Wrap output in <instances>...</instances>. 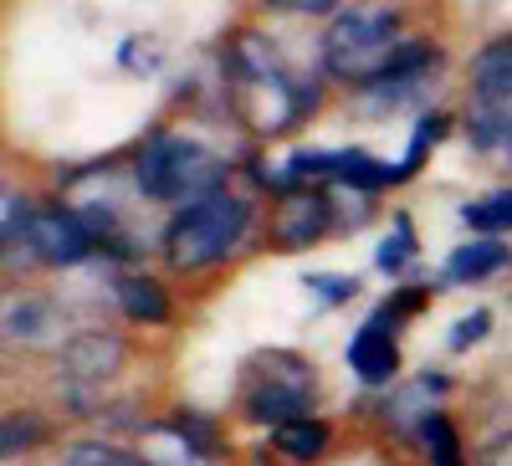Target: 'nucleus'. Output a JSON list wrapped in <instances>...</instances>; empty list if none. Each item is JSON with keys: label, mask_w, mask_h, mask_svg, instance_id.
Listing matches in <instances>:
<instances>
[{"label": "nucleus", "mask_w": 512, "mask_h": 466, "mask_svg": "<svg viewBox=\"0 0 512 466\" xmlns=\"http://www.w3.org/2000/svg\"><path fill=\"white\" fill-rule=\"evenodd\" d=\"M246 221H251V210L231 190H216V195L175 210V221H169V231H164L169 267L175 272H205V267L226 262L236 251V241L246 236Z\"/></svg>", "instance_id": "nucleus-1"}, {"label": "nucleus", "mask_w": 512, "mask_h": 466, "mask_svg": "<svg viewBox=\"0 0 512 466\" xmlns=\"http://www.w3.org/2000/svg\"><path fill=\"white\" fill-rule=\"evenodd\" d=\"M139 190L149 200H164V205H195L205 195L226 190V164L210 154L205 144L195 139H180V134H154L144 149H139Z\"/></svg>", "instance_id": "nucleus-2"}, {"label": "nucleus", "mask_w": 512, "mask_h": 466, "mask_svg": "<svg viewBox=\"0 0 512 466\" xmlns=\"http://www.w3.org/2000/svg\"><path fill=\"white\" fill-rule=\"evenodd\" d=\"M405 47V36H400V16L395 11H344L328 36H323V67L333 77H344V82H359V88H369V82L384 77V67L395 62V52Z\"/></svg>", "instance_id": "nucleus-3"}, {"label": "nucleus", "mask_w": 512, "mask_h": 466, "mask_svg": "<svg viewBox=\"0 0 512 466\" xmlns=\"http://www.w3.org/2000/svg\"><path fill=\"white\" fill-rule=\"evenodd\" d=\"M26 241H31V251L47 267H77V262H88L93 251H98V236H93V226L77 216V210H36L31 216V226H26Z\"/></svg>", "instance_id": "nucleus-4"}, {"label": "nucleus", "mask_w": 512, "mask_h": 466, "mask_svg": "<svg viewBox=\"0 0 512 466\" xmlns=\"http://www.w3.org/2000/svg\"><path fill=\"white\" fill-rule=\"evenodd\" d=\"M128 364V344L108 328H82L72 338L57 344V369L72 379V385H103Z\"/></svg>", "instance_id": "nucleus-5"}, {"label": "nucleus", "mask_w": 512, "mask_h": 466, "mask_svg": "<svg viewBox=\"0 0 512 466\" xmlns=\"http://www.w3.org/2000/svg\"><path fill=\"white\" fill-rule=\"evenodd\" d=\"M395 333L400 328L384 318V313H374V318L359 323V333L349 338V349H344L349 369L359 374V385L379 390V385H390V379L400 374V344H395Z\"/></svg>", "instance_id": "nucleus-6"}, {"label": "nucleus", "mask_w": 512, "mask_h": 466, "mask_svg": "<svg viewBox=\"0 0 512 466\" xmlns=\"http://www.w3.org/2000/svg\"><path fill=\"white\" fill-rule=\"evenodd\" d=\"M333 226V205L323 190H292L282 195V210H277V246L282 251H303V246H318Z\"/></svg>", "instance_id": "nucleus-7"}, {"label": "nucleus", "mask_w": 512, "mask_h": 466, "mask_svg": "<svg viewBox=\"0 0 512 466\" xmlns=\"http://www.w3.org/2000/svg\"><path fill=\"white\" fill-rule=\"evenodd\" d=\"M313 410V390L308 385H282V379H262V385L246 390V420L251 426H292V420H308Z\"/></svg>", "instance_id": "nucleus-8"}, {"label": "nucleus", "mask_w": 512, "mask_h": 466, "mask_svg": "<svg viewBox=\"0 0 512 466\" xmlns=\"http://www.w3.org/2000/svg\"><path fill=\"white\" fill-rule=\"evenodd\" d=\"M113 298H118L123 318H128V323H139V328H164L169 318H175V303H169V292H164L154 277H144V272L118 277Z\"/></svg>", "instance_id": "nucleus-9"}, {"label": "nucleus", "mask_w": 512, "mask_h": 466, "mask_svg": "<svg viewBox=\"0 0 512 466\" xmlns=\"http://www.w3.org/2000/svg\"><path fill=\"white\" fill-rule=\"evenodd\" d=\"M472 144L487 149L492 159H512V93H477Z\"/></svg>", "instance_id": "nucleus-10"}, {"label": "nucleus", "mask_w": 512, "mask_h": 466, "mask_svg": "<svg viewBox=\"0 0 512 466\" xmlns=\"http://www.w3.org/2000/svg\"><path fill=\"white\" fill-rule=\"evenodd\" d=\"M57 338V308L47 298H6V344H47Z\"/></svg>", "instance_id": "nucleus-11"}, {"label": "nucleus", "mask_w": 512, "mask_h": 466, "mask_svg": "<svg viewBox=\"0 0 512 466\" xmlns=\"http://www.w3.org/2000/svg\"><path fill=\"white\" fill-rule=\"evenodd\" d=\"M512 257H507V246L497 236H477V241H466L456 246L451 257H446V282H487L492 272H502Z\"/></svg>", "instance_id": "nucleus-12"}, {"label": "nucleus", "mask_w": 512, "mask_h": 466, "mask_svg": "<svg viewBox=\"0 0 512 466\" xmlns=\"http://www.w3.org/2000/svg\"><path fill=\"white\" fill-rule=\"evenodd\" d=\"M272 446L287 456V461H318L328 451V420L308 415V420H292V426L272 431Z\"/></svg>", "instance_id": "nucleus-13"}, {"label": "nucleus", "mask_w": 512, "mask_h": 466, "mask_svg": "<svg viewBox=\"0 0 512 466\" xmlns=\"http://www.w3.org/2000/svg\"><path fill=\"white\" fill-rule=\"evenodd\" d=\"M472 88L477 93H512V36H497L472 62Z\"/></svg>", "instance_id": "nucleus-14"}, {"label": "nucleus", "mask_w": 512, "mask_h": 466, "mask_svg": "<svg viewBox=\"0 0 512 466\" xmlns=\"http://www.w3.org/2000/svg\"><path fill=\"white\" fill-rule=\"evenodd\" d=\"M415 431H420V446H425V456H431V466H466V461H461V436H456V426H451V415L431 410Z\"/></svg>", "instance_id": "nucleus-15"}, {"label": "nucleus", "mask_w": 512, "mask_h": 466, "mask_svg": "<svg viewBox=\"0 0 512 466\" xmlns=\"http://www.w3.org/2000/svg\"><path fill=\"white\" fill-rule=\"evenodd\" d=\"M461 221L472 226L477 236H502L512 231V190H492L472 205H461Z\"/></svg>", "instance_id": "nucleus-16"}, {"label": "nucleus", "mask_w": 512, "mask_h": 466, "mask_svg": "<svg viewBox=\"0 0 512 466\" xmlns=\"http://www.w3.org/2000/svg\"><path fill=\"white\" fill-rule=\"evenodd\" d=\"M410 257H415V231H410V216H395L390 236H384V241H379V251H374V267H379L384 277H400V272L410 267Z\"/></svg>", "instance_id": "nucleus-17"}, {"label": "nucleus", "mask_w": 512, "mask_h": 466, "mask_svg": "<svg viewBox=\"0 0 512 466\" xmlns=\"http://www.w3.org/2000/svg\"><path fill=\"white\" fill-rule=\"evenodd\" d=\"M41 441H47V426H41L36 415H6V431H0V451H6V461L26 456Z\"/></svg>", "instance_id": "nucleus-18"}, {"label": "nucleus", "mask_w": 512, "mask_h": 466, "mask_svg": "<svg viewBox=\"0 0 512 466\" xmlns=\"http://www.w3.org/2000/svg\"><path fill=\"white\" fill-rule=\"evenodd\" d=\"M441 134H446V118H441V113H431V118H420V123H415L410 149H405V164H400V180H410L415 169L425 164V154L436 149V139H441Z\"/></svg>", "instance_id": "nucleus-19"}, {"label": "nucleus", "mask_w": 512, "mask_h": 466, "mask_svg": "<svg viewBox=\"0 0 512 466\" xmlns=\"http://www.w3.org/2000/svg\"><path fill=\"white\" fill-rule=\"evenodd\" d=\"M487 328H492V313H487V308L466 313V318H461V323L446 333V349H451V354H466V349H472V344H477V338H482Z\"/></svg>", "instance_id": "nucleus-20"}, {"label": "nucleus", "mask_w": 512, "mask_h": 466, "mask_svg": "<svg viewBox=\"0 0 512 466\" xmlns=\"http://www.w3.org/2000/svg\"><path fill=\"white\" fill-rule=\"evenodd\" d=\"M303 287L308 292H318V298L333 308V303H349L354 292H359V282L354 277H323V272H303Z\"/></svg>", "instance_id": "nucleus-21"}, {"label": "nucleus", "mask_w": 512, "mask_h": 466, "mask_svg": "<svg viewBox=\"0 0 512 466\" xmlns=\"http://www.w3.org/2000/svg\"><path fill=\"white\" fill-rule=\"evenodd\" d=\"M267 6H277V11H297V16H323V11L338 6V0H267Z\"/></svg>", "instance_id": "nucleus-22"}]
</instances>
